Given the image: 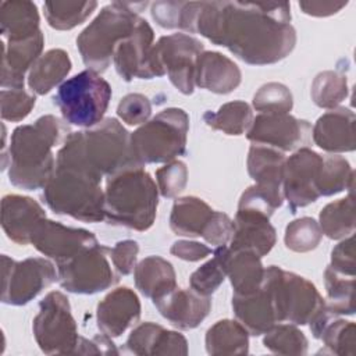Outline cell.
Here are the masks:
<instances>
[{"label":"cell","mask_w":356,"mask_h":356,"mask_svg":"<svg viewBox=\"0 0 356 356\" xmlns=\"http://www.w3.org/2000/svg\"><path fill=\"white\" fill-rule=\"evenodd\" d=\"M289 3L200 1L196 33L250 65L275 64L296 44Z\"/></svg>","instance_id":"6da1fadb"},{"label":"cell","mask_w":356,"mask_h":356,"mask_svg":"<svg viewBox=\"0 0 356 356\" xmlns=\"http://www.w3.org/2000/svg\"><path fill=\"white\" fill-rule=\"evenodd\" d=\"M135 165L140 164L131 152V134L111 117L92 128L71 132L56 154V167L75 170L99 182Z\"/></svg>","instance_id":"7a4b0ae2"},{"label":"cell","mask_w":356,"mask_h":356,"mask_svg":"<svg viewBox=\"0 0 356 356\" xmlns=\"http://www.w3.org/2000/svg\"><path fill=\"white\" fill-rule=\"evenodd\" d=\"M70 134L68 124L51 114L18 125L10 140V182L25 191L43 189L56 168L53 147L63 145Z\"/></svg>","instance_id":"3957f363"},{"label":"cell","mask_w":356,"mask_h":356,"mask_svg":"<svg viewBox=\"0 0 356 356\" xmlns=\"http://www.w3.org/2000/svg\"><path fill=\"white\" fill-rule=\"evenodd\" d=\"M159 188L142 165L125 168L107 178L104 220L117 227L147 231L156 220Z\"/></svg>","instance_id":"277c9868"},{"label":"cell","mask_w":356,"mask_h":356,"mask_svg":"<svg viewBox=\"0 0 356 356\" xmlns=\"http://www.w3.org/2000/svg\"><path fill=\"white\" fill-rule=\"evenodd\" d=\"M147 3L113 1L104 6L96 18L78 35L76 47L88 70L107 71L120 42L135 29L140 10Z\"/></svg>","instance_id":"5b68a950"},{"label":"cell","mask_w":356,"mask_h":356,"mask_svg":"<svg viewBox=\"0 0 356 356\" xmlns=\"http://www.w3.org/2000/svg\"><path fill=\"white\" fill-rule=\"evenodd\" d=\"M100 184L75 170L56 167L43 188L42 199L56 214L99 222L104 220V191Z\"/></svg>","instance_id":"8992f818"},{"label":"cell","mask_w":356,"mask_h":356,"mask_svg":"<svg viewBox=\"0 0 356 356\" xmlns=\"http://www.w3.org/2000/svg\"><path fill=\"white\" fill-rule=\"evenodd\" d=\"M189 115L178 107L161 110L131 134V152L140 165L170 163L186 149Z\"/></svg>","instance_id":"52a82bcc"},{"label":"cell","mask_w":356,"mask_h":356,"mask_svg":"<svg viewBox=\"0 0 356 356\" xmlns=\"http://www.w3.org/2000/svg\"><path fill=\"white\" fill-rule=\"evenodd\" d=\"M261 284L271 295L278 323L309 325L327 312L325 299L314 284L292 271L268 266Z\"/></svg>","instance_id":"ba28073f"},{"label":"cell","mask_w":356,"mask_h":356,"mask_svg":"<svg viewBox=\"0 0 356 356\" xmlns=\"http://www.w3.org/2000/svg\"><path fill=\"white\" fill-rule=\"evenodd\" d=\"M111 95L110 83L100 74L85 70L64 81L53 102L67 124L92 128L104 120Z\"/></svg>","instance_id":"9c48e42d"},{"label":"cell","mask_w":356,"mask_h":356,"mask_svg":"<svg viewBox=\"0 0 356 356\" xmlns=\"http://www.w3.org/2000/svg\"><path fill=\"white\" fill-rule=\"evenodd\" d=\"M32 331L40 350L46 355H74L79 342L76 321L68 298L60 291L49 292L39 303Z\"/></svg>","instance_id":"30bf717a"},{"label":"cell","mask_w":356,"mask_h":356,"mask_svg":"<svg viewBox=\"0 0 356 356\" xmlns=\"http://www.w3.org/2000/svg\"><path fill=\"white\" fill-rule=\"evenodd\" d=\"M108 257L110 248L100 243L89 246L71 259L57 263V281L71 293L93 295L106 291L120 280Z\"/></svg>","instance_id":"8fae6325"},{"label":"cell","mask_w":356,"mask_h":356,"mask_svg":"<svg viewBox=\"0 0 356 356\" xmlns=\"http://www.w3.org/2000/svg\"><path fill=\"white\" fill-rule=\"evenodd\" d=\"M1 302L11 306L29 303L58 280L54 264L44 257L15 261L1 254Z\"/></svg>","instance_id":"7c38bea8"},{"label":"cell","mask_w":356,"mask_h":356,"mask_svg":"<svg viewBox=\"0 0 356 356\" xmlns=\"http://www.w3.org/2000/svg\"><path fill=\"white\" fill-rule=\"evenodd\" d=\"M153 49L156 60L170 82L182 95H192L195 65L199 54L204 51L203 43L186 33H171L161 36Z\"/></svg>","instance_id":"4fadbf2b"},{"label":"cell","mask_w":356,"mask_h":356,"mask_svg":"<svg viewBox=\"0 0 356 356\" xmlns=\"http://www.w3.org/2000/svg\"><path fill=\"white\" fill-rule=\"evenodd\" d=\"M153 39V28L146 19L139 18L132 33L120 42L113 56V64L124 81L152 79L164 75L154 56Z\"/></svg>","instance_id":"5bb4252c"},{"label":"cell","mask_w":356,"mask_h":356,"mask_svg":"<svg viewBox=\"0 0 356 356\" xmlns=\"http://www.w3.org/2000/svg\"><path fill=\"white\" fill-rule=\"evenodd\" d=\"M323 165V156L303 146L285 159L282 170V193L292 214L298 209L314 203L320 195L317 179Z\"/></svg>","instance_id":"9a60e30c"},{"label":"cell","mask_w":356,"mask_h":356,"mask_svg":"<svg viewBox=\"0 0 356 356\" xmlns=\"http://www.w3.org/2000/svg\"><path fill=\"white\" fill-rule=\"evenodd\" d=\"M312 127L309 121L291 114H259L246 131V138L254 145L292 152L309 143Z\"/></svg>","instance_id":"2e32d148"},{"label":"cell","mask_w":356,"mask_h":356,"mask_svg":"<svg viewBox=\"0 0 356 356\" xmlns=\"http://www.w3.org/2000/svg\"><path fill=\"white\" fill-rule=\"evenodd\" d=\"M31 243L43 256L60 263L99 242L93 232L88 229L67 227L61 222L43 218L36 225L31 236Z\"/></svg>","instance_id":"e0dca14e"},{"label":"cell","mask_w":356,"mask_h":356,"mask_svg":"<svg viewBox=\"0 0 356 356\" xmlns=\"http://www.w3.org/2000/svg\"><path fill=\"white\" fill-rule=\"evenodd\" d=\"M140 318V302L128 286H120L108 292L96 307L99 330L110 338L122 335Z\"/></svg>","instance_id":"ac0fdd59"},{"label":"cell","mask_w":356,"mask_h":356,"mask_svg":"<svg viewBox=\"0 0 356 356\" xmlns=\"http://www.w3.org/2000/svg\"><path fill=\"white\" fill-rule=\"evenodd\" d=\"M153 305L172 327L184 331L199 327L211 310L210 296L178 286L153 300Z\"/></svg>","instance_id":"d6986e66"},{"label":"cell","mask_w":356,"mask_h":356,"mask_svg":"<svg viewBox=\"0 0 356 356\" xmlns=\"http://www.w3.org/2000/svg\"><path fill=\"white\" fill-rule=\"evenodd\" d=\"M355 121L356 117L350 108L335 107L317 118L312 129L313 142L331 154L353 152Z\"/></svg>","instance_id":"ffe728a7"},{"label":"cell","mask_w":356,"mask_h":356,"mask_svg":"<svg viewBox=\"0 0 356 356\" xmlns=\"http://www.w3.org/2000/svg\"><path fill=\"white\" fill-rule=\"evenodd\" d=\"M229 241L232 250H249L259 257L266 256L277 242V231L270 217L250 210H236Z\"/></svg>","instance_id":"44dd1931"},{"label":"cell","mask_w":356,"mask_h":356,"mask_svg":"<svg viewBox=\"0 0 356 356\" xmlns=\"http://www.w3.org/2000/svg\"><path fill=\"white\" fill-rule=\"evenodd\" d=\"M43 218L46 211L32 197L15 193L3 196L1 227L10 241L22 246L31 243V236Z\"/></svg>","instance_id":"7402d4cb"},{"label":"cell","mask_w":356,"mask_h":356,"mask_svg":"<svg viewBox=\"0 0 356 356\" xmlns=\"http://www.w3.org/2000/svg\"><path fill=\"white\" fill-rule=\"evenodd\" d=\"M44 36L40 32L36 35L14 42L3 40L1 57V88L22 89L25 72L32 68L35 61L42 56Z\"/></svg>","instance_id":"603a6c76"},{"label":"cell","mask_w":356,"mask_h":356,"mask_svg":"<svg viewBox=\"0 0 356 356\" xmlns=\"http://www.w3.org/2000/svg\"><path fill=\"white\" fill-rule=\"evenodd\" d=\"M242 81L239 67L218 51H202L195 65V85L217 95L234 92Z\"/></svg>","instance_id":"cb8c5ba5"},{"label":"cell","mask_w":356,"mask_h":356,"mask_svg":"<svg viewBox=\"0 0 356 356\" xmlns=\"http://www.w3.org/2000/svg\"><path fill=\"white\" fill-rule=\"evenodd\" d=\"M285 156L282 152L263 145H252L248 153V172L254 185L268 193L281 206L284 203L282 193V170Z\"/></svg>","instance_id":"d4e9b609"},{"label":"cell","mask_w":356,"mask_h":356,"mask_svg":"<svg viewBox=\"0 0 356 356\" xmlns=\"http://www.w3.org/2000/svg\"><path fill=\"white\" fill-rule=\"evenodd\" d=\"M232 312L249 335L259 337L266 334L274 324L277 316L268 289L261 286L249 295H232Z\"/></svg>","instance_id":"484cf974"},{"label":"cell","mask_w":356,"mask_h":356,"mask_svg":"<svg viewBox=\"0 0 356 356\" xmlns=\"http://www.w3.org/2000/svg\"><path fill=\"white\" fill-rule=\"evenodd\" d=\"M136 289L156 300L177 288V274L172 264L160 256H147L134 270Z\"/></svg>","instance_id":"4316f807"},{"label":"cell","mask_w":356,"mask_h":356,"mask_svg":"<svg viewBox=\"0 0 356 356\" xmlns=\"http://www.w3.org/2000/svg\"><path fill=\"white\" fill-rule=\"evenodd\" d=\"M39 11L35 3L7 0L0 3V32L6 42L22 40L40 32Z\"/></svg>","instance_id":"83f0119b"},{"label":"cell","mask_w":356,"mask_h":356,"mask_svg":"<svg viewBox=\"0 0 356 356\" xmlns=\"http://www.w3.org/2000/svg\"><path fill=\"white\" fill-rule=\"evenodd\" d=\"M225 273L235 295H249L261 286L264 267L256 253L227 248Z\"/></svg>","instance_id":"f1b7e54d"},{"label":"cell","mask_w":356,"mask_h":356,"mask_svg":"<svg viewBox=\"0 0 356 356\" xmlns=\"http://www.w3.org/2000/svg\"><path fill=\"white\" fill-rule=\"evenodd\" d=\"M71 68L72 63L65 50L50 49L29 70L28 86L35 95H46L64 81Z\"/></svg>","instance_id":"f546056e"},{"label":"cell","mask_w":356,"mask_h":356,"mask_svg":"<svg viewBox=\"0 0 356 356\" xmlns=\"http://www.w3.org/2000/svg\"><path fill=\"white\" fill-rule=\"evenodd\" d=\"M214 210L200 197H178L171 209L170 228L179 236H202Z\"/></svg>","instance_id":"4dcf8cb0"},{"label":"cell","mask_w":356,"mask_h":356,"mask_svg":"<svg viewBox=\"0 0 356 356\" xmlns=\"http://www.w3.org/2000/svg\"><path fill=\"white\" fill-rule=\"evenodd\" d=\"M204 345L209 355H248L249 332L236 320L224 318L214 323L206 332Z\"/></svg>","instance_id":"1f68e13d"},{"label":"cell","mask_w":356,"mask_h":356,"mask_svg":"<svg viewBox=\"0 0 356 356\" xmlns=\"http://www.w3.org/2000/svg\"><path fill=\"white\" fill-rule=\"evenodd\" d=\"M318 225L323 235L330 239L339 241L355 231V202L353 193L325 204L318 216Z\"/></svg>","instance_id":"d6a6232c"},{"label":"cell","mask_w":356,"mask_h":356,"mask_svg":"<svg viewBox=\"0 0 356 356\" xmlns=\"http://www.w3.org/2000/svg\"><path fill=\"white\" fill-rule=\"evenodd\" d=\"M203 121L211 129L221 131L225 135L239 136L249 129L253 121V111L246 102L234 100L224 103L217 111H206Z\"/></svg>","instance_id":"836d02e7"},{"label":"cell","mask_w":356,"mask_h":356,"mask_svg":"<svg viewBox=\"0 0 356 356\" xmlns=\"http://www.w3.org/2000/svg\"><path fill=\"white\" fill-rule=\"evenodd\" d=\"M97 1H46L43 4L44 18L53 29L70 31L85 22L96 10Z\"/></svg>","instance_id":"e575fe53"},{"label":"cell","mask_w":356,"mask_h":356,"mask_svg":"<svg viewBox=\"0 0 356 356\" xmlns=\"http://www.w3.org/2000/svg\"><path fill=\"white\" fill-rule=\"evenodd\" d=\"M355 171L349 161L339 154L323 156V165L317 179V192L320 196H332L345 189L353 191Z\"/></svg>","instance_id":"d590c367"},{"label":"cell","mask_w":356,"mask_h":356,"mask_svg":"<svg viewBox=\"0 0 356 356\" xmlns=\"http://www.w3.org/2000/svg\"><path fill=\"white\" fill-rule=\"evenodd\" d=\"M327 309L334 316L355 314V277L337 273L330 266L324 271Z\"/></svg>","instance_id":"8d00e7d4"},{"label":"cell","mask_w":356,"mask_h":356,"mask_svg":"<svg viewBox=\"0 0 356 356\" xmlns=\"http://www.w3.org/2000/svg\"><path fill=\"white\" fill-rule=\"evenodd\" d=\"M349 93L348 79L338 71H321L312 82L310 96L320 108L332 110L338 107Z\"/></svg>","instance_id":"74e56055"},{"label":"cell","mask_w":356,"mask_h":356,"mask_svg":"<svg viewBox=\"0 0 356 356\" xmlns=\"http://www.w3.org/2000/svg\"><path fill=\"white\" fill-rule=\"evenodd\" d=\"M263 345L277 355H306L309 341L295 324L277 323L264 334Z\"/></svg>","instance_id":"f35d334b"},{"label":"cell","mask_w":356,"mask_h":356,"mask_svg":"<svg viewBox=\"0 0 356 356\" xmlns=\"http://www.w3.org/2000/svg\"><path fill=\"white\" fill-rule=\"evenodd\" d=\"M227 245L216 248L213 250V257L196 268L189 277V286L195 292L210 296L214 293L220 285L224 282L227 273H225V253Z\"/></svg>","instance_id":"ab89813d"},{"label":"cell","mask_w":356,"mask_h":356,"mask_svg":"<svg viewBox=\"0 0 356 356\" xmlns=\"http://www.w3.org/2000/svg\"><path fill=\"white\" fill-rule=\"evenodd\" d=\"M318 339L324 343V349L321 350L324 353L353 356L356 352V325L353 321L332 316L324 325Z\"/></svg>","instance_id":"60d3db41"},{"label":"cell","mask_w":356,"mask_h":356,"mask_svg":"<svg viewBox=\"0 0 356 356\" xmlns=\"http://www.w3.org/2000/svg\"><path fill=\"white\" fill-rule=\"evenodd\" d=\"M323 238L318 222L312 217H300L291 221L285 228V246L296 253L314 250Z\"/></svg>","instance_id":"b9f144b4"},{"label":"cell","mask_w":356,"mask_h":356,"mask_svg":"<svg viewBox=\"0 0 356 356\" xmlns=\"http://www.w3.org/2000/svg\"><path fill=\"white\" fill-rule=\"evenodd\" d=\"M252 104L260 114H288L293 107V96L284 83L268 82L259 88Z\"/></svg>","instance_id":"7bdbcfd3"},{"label":"cell","mask_w":356,"mask_h":356,"mask_svg":"<svg viewBox=\"0 0 356 356\" xmlns=\"http://www.w3.org/2000/svg\"><path fill=\"white\" fill-rule=\"evenodd\" d=\"M1 118L18 122L29 115L36 104V96L22 89H1Z\"/></svg>","instance_id":"ee69618b"},{"label":"cell","mask_w":356,"mask_h":356,"mask_svg":"<svg viewBox=\"0 0 356 356\" xmlns=\"http://www.w3.org/2000/svg\"><path fill=\"white\" fill-rule=\"evenodd\" d=\"M159 192L165 199H172L184 192L188 184V168L184 161L172 160L156 171Z\"/></svg>","instance_id":"f6af8a7d"},{"label":"cell","mask_w":356,"mask_h":356,"mask_svg":"<svg viewBox=\"0 0 356 356\" xmlns=\"http://www.w3.org/2000/svg\"><path fill=\"white\" fill-rule=\"evenodd\" d=\"M163 330H164V327H161L160 324H156L152 321H145V323L136 325L131 331V334L125 342V346L134 355L153 356L156 343H157L159 337L163 332Z\"/></svg>","instance_id":"bcb514c9"},{"label":"cell","mask_w":356,"mask_h":356,"mask_svg":"<svg viewBox=\"0 0 356 356\" xmlns=\"http://www.w3.org/2000/svg\"><path fill=\"white\" fill-rule=\"evenodd\" d=\"M150 114L152 103L149 97L142 93H128L120 100L117 106L118 118L132 127L145 124Z\"/></svg>","instance_id":"7dc6e473"},{"label":"cell","mask_w":356,"mask_h":356,"mask_svg":"<svg viewBox=\"0 0 356 356\" xmlns=\"http://www.w3.org/2000/svg\"><path fill=\"white\" fill-rule=\"evenodd\" d=\"M139 253V245L134 239H125L117 242L110 249V259L114 270L120 275L131 274L136 267V259Z\"/></svg>","instance_id":"c3c4849f"},{"label":"cell","mask_w":356,"mask_h":356,"mask_svg":"<svg viewBox=\"0 0 356 356\" xmlns=\"http://www.w3.org/2000/svg\"><path fill=\"white\" fill-rule=\"evenodd\" d=\"M232 229V220L225 213L214 210L211 218L209 220L206 228L202 232V238L216 248L224 246L231 241Z\"/></svg>","instance_id":"681fc988"},{"label":"cell","mask_w":356,"mask_h":356,"mask_svg":"<svg viewBox=\"0 0 356 356\" xmlns=\"http://www.w3.org/2000/svg\"><path fill=\"white\" fill-rule=\"evenodd\" d=\"M330 267L343 275L355 277L356 264H355V238H353V235H349V236L341 239V242L332 249Z\"/></svg>","instance_id":"f907efd6"},{"label":"cell","mask_w":356,"mask_h":356,"mask_svg":"<svg viewBox=\"0 0 356 356\" xmlns=\"http://www.w3.org/2000/svg\"><path fill=\"white\" fill-rule=\"evenodd\" d=\"M184 4L185 1H156L150 8L152 18L164 29H179Z\"/></svg>","instance_id":"816d5d0a"},{"label":"cell","mask_w":356,"mask_h":356,"mask_svg":"<svg viewBox=\"0 0 356 356\" xmlns=\"http://www.w3.org/2000/svg\"><path fill=\"white\" fill-rule=\"evenodd\" d=\"M154 355H188V341L178 331L163 330L154 348Z\"/></svg>","instance_id":"f5cc1de1"},{"label":"cell","mask_w":356,"mask_h":356,"mask_svg":"<svg viewBox=\"0 0 356 356\" xmlns=\"http://www.w3.org/2000/svg\"><path fill=\"white\" fill-rule=\"evenodd\" d=\"M170 253L181 260L185 261H199L206 259L209 254L213 253L211 248H209L204 243L196 242V241H186L181 239L171 245Z\"/></svg>","instance_id":"db71d44e"},{"label":"cell","mask_w":356,"mask_h":356,"mask_svg":"<svg viewBox=\"0 0 356 356\" xmlns=\"http://www.w3.org/2000/svg\"><path fill=\"white\" fill-rule=\"evenodd\" d=\"M117 355L118 350L115 345L113 343L111 338L106 334H99L93 337L92 339H86L83 337H79V342L76 345V349L74 355Z\"/></svg>","instance_id":"11a10c76"},{"label":"cell","mask_w":356,"mask_h":356,"mask_svg":"<svg viewBox=\"0 0 356 356\" xmlns=\"http://www.w3.org/2000/svg\"><path fill=\"white\" fill-rule=\"evenodd\" d=\"M346 4L348 1H299V8L312 17H330L339 13Z\"/></svg>","instance_id":"9f6ffc18"}]
</instances>
